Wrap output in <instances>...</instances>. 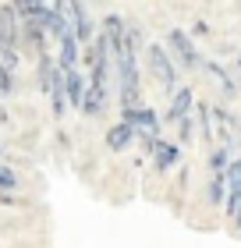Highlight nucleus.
Returning <instances> with one entry per match:
<instances>
[{"label": "nucleus", "mask_w": 241, "mask_h": 248, "mask_svg": "<svg viewBox=\"0 0 241 248\" xmlns=\"http://www.w3.org/2000/svg\"><path fill=\"white\" fill-rule=\"evenodd\" d=\"M149 71L156 75V82H160V85L174 89V82H177V67L170 64V57H167V50H163V46H149Z\"/></svg>", "instance_id": "3"}, {"label": "nucleus", "mask_w": 241, "mask_h": 248, "mask_svg": "<svg viewBox=\"0 0 241 248\" xmlns=\"http://www.w3.org/2000/svg\"><path fill=\"white\" fill-rule=\"evenodd\" d=\"M11 93H15V75L7 64H0V96H11Z\"/></svg>", "instance_id": "17"}, {"label": "nucleus", "mask_w": 241, "mask_h": 248, "mask_svg": "<svg viewBox=\"0 0 241 248\" xmlns=\"http://www.w3.org/2000/svg\"><path fill=\"white\" fill-rule=\"evenodd\" d=\"M57 61H61V67H64V71H75V67H78L82 53H78V36H75V32L61 39V57H57Z\"/></svg>", "instance_id": "13"}, {"label": "nucleus", "mask_w": 241, "mask_h": 248, "mask_svg": "<svg viewBox=\"0 0 241 248\" xmlns=\"http://www.w3.org/2000/svg\"><path fill=\"white\" fill-rule=\"evenodd\" d=\"M15 7H18V15L21 18H43L47 15V4H43V0H15Z\"/></svg>", "instance_id": "14"}, {"label": "nucleus", "mask_w": 241, "mask_h": 248, "mask_svg": "<svg viewBox=\"0 0 241 248\" xmlns=\"http://www.w3.org/2000/svg\"><path fill=\"white\" fill-rule=\"evenodd\" d=\"M43 25H47V32L61 43L64 36H71V25H67V18H64V11L61 7H50L47 15H43Z\"/></svg>", "instance_id": "11"}, {"label": "nucleus", "mask_w": 241, "mask_h": 248, "mask_svg": "<svg viewBox=\"0 0 241 248\" xmlns=\"http://www.w3.org/2000/svg\"><path fill=\"white\" fill-rule=\"evenodd\" d=\"M47 25H43V18H21V43H25V50L32 53H43L47 46Z\"/></svg>", "instance_id": "6"}, {"label": "nucleus", "mask_w": 241, "mask_h": 248, "mask_svg": "<svg viewBox=\"0 0 241 248\" xmlns=\"http://www.w3.org/2000/svg\"><path fill=\"white\" fill-rule=\"evenodd\" d=\"M135 142V128H131V124L128 121H121V124H113V128L107 131V145H110V149L113 153H121V149H128V145Z\"/></svg>", "instance_id": "10"}, {"label": "nucleus", "mask_w": 241, "mask_h": 248, "mask_svg": "<svg viewBox=\"0 0 241 248\" xmlns=\"http://www.w3.org/2000/svg\"><path fill=\"white\" fill-rule=\"evenodd\" d=\"M234 223H238V227H241V206H238V213H234Z\"/></svg>", "instance_id": "21"}, {"label": "nucleus", "mask_w": 241, "mask_h": 248, "mask_svg": "<svg viewBox=\"0 0 241 248\" xmlns=\"http://www.w3.org/2000/svg\"><path fill=\"white\" fill-rule=\"evenodd\" d=\"M167 46L174 50V57H177V64L181 67H188V71H195V67H202V57L195 53V46H192V39H188V32H170L167 36Z\"/></svg>", "instance_id": "1"}, {"label": "nucleus", "mask_w": 241, "mask_h": 248, "mask_svg": "<svg viewBox=\"0 0 241 248\" xmlns=\"http://www.w3.org/2000/svg\"><path fill=\"white\" fill-rule=\"evenodd\" d=\"M64 93H67V103L82 110L85 107V96H89V82L82 78V71H64Z\"/></svg>", "instance_id": "8"}, {"label": "nucleus", "mask_w": 241, "mask_h": 248, "mask_svg": "<svg viewBox=\"0 0 241 248\" xmlns=\"http://www.w3.org/2000/svg\"><path fill=\"white\" fill-rule=\"evenodd\" d=\"M177 156H181V149L174 142H156V149H153V160H156V170L160 174H167L170 167L177 163Z\"/></svg>", "instance_id": "12"}, {"label": "nucleus", "mask_w": 241, "mask_h": 248, "mask_svg": "<svg viewBox=\"0 0 241 248\" xmlns=\"http://www.w3.org/2000/svg\"><path fill=\"white\" fill-rule=\"evenodd\" d=\"M238 206H241V160H231V167H227V202H224L231 220H234Z\"/></svg>", "instance_id": "7"}, {"label": "nucleus", "mask_w": 241, "mask_h": 248, "mask_svg": "<svg viewBox=\"0 0 241 248\" xmlns=\"http://www.w3.org/2000/svg\"><path fill=\"white\" fill-rule=\"evenodd\" d=\"M227 167H231V153H227V145H216V149L209 153V170L213 174H224Z\"/></svg>", "instance_id": "16"}, {"label": "nucleus", "mask_w": 241, "mask_h": 248, "mask_svg": "<svg viewBox=\"0 0 241 248\" xmlns=\"http://www.w3.org/2000/svg\"><path fill=\"white\" fill-rule=\"evenodd\" d=\"M192 103H195L192 89H177L174 99H170V107H167V121H185L192 114Z\"/></svg>", "instance_id": "9"}, {"label": "nucleus", "mask_w": 241, "mask_h": 248, "mask_svg": "<svg viewBox=\"0 0 241 248\" xmlns=\"http://www.w3.org/2000/svg\"><path fill=\"white\" fill-rule=\"evenodd\" d=\"M15 185H18V174L11 167H0V191H11Z\"/></svg>", "instance_id": "18"}, {"label": "nucleus", "mask_w": 241, "mask_h": 248, "mask_svg": "<svg viewBox=\"0 0 241 248\" xmlns=\"http://www.w3.org/2000/svg\"><path fill=\"white\" fill-rule=\"evenodd\" d=\"M64 15H71V32L78 36V43L89 46V39H93V21H89V11L82 7V0H67Z\"/></svg>", "instance_id": "4"}, {"label": "nucleus", "mask_w": 241, "mask_h": 248, "mask_svg": "<svg viewBox=\"0 0 241 248\" xmlns=\"http://www.w3.org/2000/svg\"><path fill=\"white\" fill-rule=\"evenodd\" d=\"M177 124H181V139L188 142V139H192V131H195V124H192V114H188L185 121H177Z\"/></svg>", "instance_id": "20"}, {"label": "nucleus", "mask_w": 241, "mask_h": 248, "mask_svg": "<svg viewBox=\"0 0 241 248\" xmlns=\"http://www.w3.org/2000/svg\"><path fill=\"white\" fill-rule=\"evenodd\" d=\"M224 195H227V170L209 177V202H213V206H220Z\"/></svg>", "instance_id": "15"}, {"label": "nucleus", "mask_w": 241, "mask_h": 248, "mask_svg": "<svg viewBox=\"0 0 241 248\" xmlns=\"http://www.w3.org/2000/svg\"><path fill=\"white\" fill-rule=\"evenodd\" d=\"M121 117L135 128V135H156V131H160V117H156L149 107H124Z\"/></svg>", "instance_id": "5"}, {"label": "nucleus", "mask_w": 241, "mask_h": 248, "mask_svg": "<svg viewBox=\"0 0 241 248\" xmlns=\"http://www.w3.org/2000/svg\"><path fill=\"white\" fill-rule=\"evenodd\" d=\"M21 43V15L15 4L0 7V46H15L18 50Z\"/></svg>", "instance_id": "2"}, {"label": "nucleus", "mask_w": 241, "mask_h": 248, "mask_svg": "<svg viewBox=\"0 0 241 248\" xmlns=\"http://www.w3.org/2000/svg\"><path fill=\"white\" fill-rule=\"evenodd\" d=\"M0 64H7L11 71L18 67V50L15 46H0Z\"/></svg>", "instance_id": "19"}, {"label": "nucleus", "mask_w": 241, "mask_h": 248, "mask_svg": "<svg viewBox=\"0 0 241 248\" xmlns=\"http://www.w3.org/2000/svg\"><path fill=\"white\" fill-rule=\"evenodd\" d=\"M238 71H241V57H238Z\"/></svg>", "instance_id": "22"}]
</instances>
